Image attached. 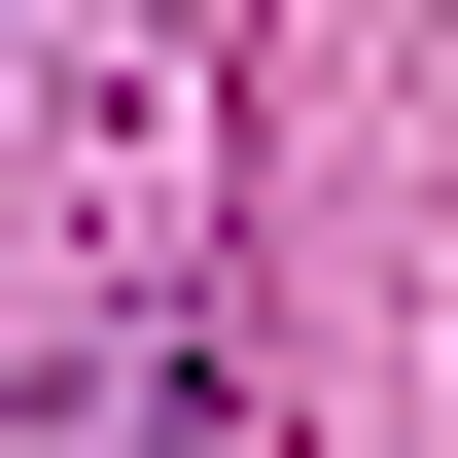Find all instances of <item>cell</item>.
Listing matches in <instances>:
<instances>
[{
    "label": "cell",
    "mask_w": 458,
    "mask_h": 458,
    "mask_svg": "<svg viewBox=\"0 0 458 458\" xmlns=\"http://www.w3.org/2000/svg\"><path fill=\"white\" fill-rule=\"evenodd\" d=\"M36 458H212V212H106V318L36 352Z\"/></svg>",
    "instance_id": "obj_1"
}]
</instances>
